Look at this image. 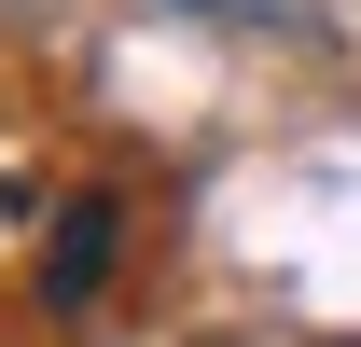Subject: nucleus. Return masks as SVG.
<instances>
[{"label": "nucleus", "mask_w": 361, "mask_h": 347, "mask_svg": "<svg viewBox=\"0 0 361 347\" xmlns=\"http://www.w3.org/2000/svg\"><path fill=\"white\" fill-rule=\"evenodd\" d=\"M97 278H111V195H84V209L56 222V264H42V292H56V305H84Z\"/></svg>", "instance_id": "nucleus-1"}]
</instances>
